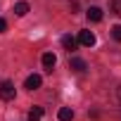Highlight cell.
I'll use <instances>...</instances> for the list:
<instances>
[{"mask_svg": "<svg viewBox=\"0 0 121 121\" xmlns=\"http://www.w3.org/2000/svg\"><path fill=\"white\" fill-rule=\"evenodd\" d=\"M14 14L17 17H26L29 14V3H17L14 5Z\"/></svg>", "mask_w": 121, "mask_h": 121, "instance_id": "8", "label": "cell"}, {"mask_svg": "<svg viewBox=\"0 0 121 121\" xmlns=\"http://www.w3.org/2000/svg\"><path fill=\"white\" fill-rule=\"evenodd\" d=\"M62 45H64L67 50H76V45H78V43H76V38H74V36H62Z\"/></svg>", "mask_w": 121, "mask_h": 121, "instance_id": "9", "label": "cell"}, {"mask_svg": "<svg viewBox=\"0 0 121 121\" xmlns=\"http://www.w3.org/2000/svg\"><path fill=\"white\" fill-rule=\"evenodd\" d=\"M57 119H59V121H71V119H74V109H69V107H62V109L57 112Z\"/></svg>", "mask_w": 121, "mask_h": 121, "instance_id": "6", "label": "cell"}, {"mask_svg": "<svg viewBox=\"0 0 121 121\" xmlns=\"http://www.w3.org/2000/svg\"><path fill=\"white\" fill-rule=\"evenodd\" d=\"M112 36H114V40H119V43H121V24L112 26Z\"/></svg>", "mask_w": 121, "mask_h": 121, "instance_id": "11", "label": "cell"}, {"mask_svg": "<svg viewBox=\"0 0 121 121\" xmlns=\"http://www.w3.org/2000/svg\"><path fill=\"white\" fill-rule=\"evenodd\" d=\"M40 62H43V69H45V71H52V69H55V64H57V57H55L52 52H45Z\"/></svg>", "mask_w": 121, "mask_h": 121, "instance_id": "3", "label": "cell"}, {"mask_svg": "<svg viewBox=\"0 0 121 121\" xmlns=\"http://www.w3.org/2000/svg\"><path fill=\"white\" fill-rule=\"evenodd\" d=\"M0 100H5V102L14 100V83L12 81H3L0 83Z\"/></svg>", "mask_w": 121, "mask_h": 121, "instance_id": "1", "label": "cell"}, {"mask_svg": "<svg viewBox=\"0 0 121 121\" xmlns=\"http://www.w3.org/2000/svg\"><path fill=\"white\" fill-rule=\"evenodd\" d=\"M88 19L95 22V24L102 22V10H100V7H90V10H88Z\"/></svg>", "mask_w": 121, "mask_h": 121, "instance_id": "7", "label": "cell"}, {"mask_svg": "<svg viewBox=\"0 0 121 121\" xmlns=\"http://www.w3.org/2000/svg\"><path fill=\"white\" fill-rule=\"evenodd\" d=\"M114 12L121 14V0H114Z\"/></svg>", "mask_w": 121, "mask_h": 121, "instance_id": "12", "label": "cell"}, {"mask_svg": "<svg viewBox=\"0 0 121 121\" xmlns=\"http://www.w3.org/2000/svg\"><path fill=\"white\" fill-rule=\"evenodd\" d=\"M43 119V107H33L29 112V121H40Z\"/></svg>", "mask_w": 121, "mask_h": 121, "instance_id": "10", "label": "cell"}, {"mask_svg": "<svg viewBox=\"0 0 121 121\" xmlns=\"http://www.w3.org/2000/svg\"><path fill=\"white\" fill-rule=\"evenodd\" d=\"M116 97H119V104H121V86H119V93H116Z\"/></svg>", "mask_w": 121, "mask_h": 121, "instance_id": "14", "label": "cell"}, {"mask_svg": "<svg viewBox=\"0 0 121 121\" xmlns=\"http://www.w3.org/2000/svg\"><path fill=\"white\" fill-rule=\"evenodd\" d=\"M69 69H74L76 74H83L88 67H86V62H83L81 57H71V59H69Z\"/></svg>", "mask_w": 121, "mask_h": 121, "instance_id": "4", "label": "cell"}, {"mask_svg": "<svg viewBox=\"0 0 121 121\" xmlns=\"http://www.w3.org/2000/svg\"><path fill=\"white\" fill-rule=\"evenodd\" d=\"M78 43H81V45H86V48H93V45H95V33H93V31H81Z\"/></svg>", "mask_w": 121, "mask_h": 121, "instance_id": "2", "label": "cell"}, {"mask_svg": "<svg viewBox=\"0 0 121 121\" xmlns=\"http://www.w3.org/2000/svg\"><path fill=\"white\" fill-rule=\"evenodd\" d=\"M40 83H43V78H40L38 74H31V76L26 78V88H29V90H38Z\"/></svg>", "mask_w": 121, "mask_h": 121, "instance_id": "5", "label": "cell"}, {"mask_svg": "<svg viewBox=\"0 0 121 121\" xmlns=\"http://www.w3.org/2000/svg\"><path fill=\"white\" fill-rule=\"evenodd\" d=\"M5 29H7V22H5V19H0V33H3Z\"/></svg>", "mask_w": 121, "mask_h": 121, "instance_id": "13", "label": "cell"}]
</instances>
